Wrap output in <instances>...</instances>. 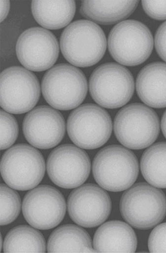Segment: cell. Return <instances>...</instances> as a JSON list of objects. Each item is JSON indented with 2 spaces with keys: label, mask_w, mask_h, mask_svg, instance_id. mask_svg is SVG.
<instances>
[{
  "label": "cell",
  "mask_w": 166,
  "mask_h": 253,
  "mask_svg": "<svg viewBox=\"0 0 166 253\" xmlns=\"http://www.w3.org/2000/svg\"><path fill=\"white\" fill-rule=\"evenodd\" d=\"M61 49L64 58L73 65L93 66L104 56L107 39L95 23L78 20L67 27L61 35Z\"/></svg>",
  "instance_id": "1"
},
{
  "label": "cell",
  "mask_w": 166,
  "mask_h": 253,
  "mask_svg": "<svg viewBox=\"0 0 166 253\" xmlns=\"http://www.w3.org/2000/svg\"><path fill=\"white\" fill-rule=\"evenodd\" d=\"M138 171L136 156L121 146L106 147L96 154L93 161V172L96 182L109 191L128 189L135 182Z\"/></svg>",
  "instance_id": "2"
},
{
  "label": "cell",
  "mask_w": 166,
  "mask_h": 253,
  "mask_svg": "<svg viewBox=\"0 0 166 253\" xmlns=\"http://www.w3.org/2000/svg\"><path fill=\"white\" fill-rule=\"evenodd\" d=\"M117 139L126 148L141 150L151 146L158 137L160 123L153 110L146 106L131 104L120 110L114 121Z\"/></svg>",
  "instance_id": "3"
},
{
  "label": "cell",
  "mask_w": 166,
  "mask_h": 253,
  "mask_svg": "<svg viewBox=\"0 0 166 253\" xmlns=\"http://www.w3.org/2000/svg\"><path fill=\"white\" fill-rule=\"evenodd\" d=\"M121 211L124 219L133 227L151 229L165 217L166 198L158 188L145 183H138L124 193Z\"/></svg>",
  "instance_id": "4"
},
{
  "label": "cell",
  "mask_w": 166,
  "mask_h": 253,
  "mask_svg": "<svg viewBox=\"0 0 166 253\" xmlns=\"http://www.w3.org/2000/svg\"><path fill=\"white\" fill-rule=\"evenodd\" d=\"M42 90L46 102L54 108L71 110L85 99L87 81L79 69L67 64H58L44 75Z\"/></svg>",
  "instance_id": "5"
},
{
  "label": "cell",
  "mask_w": 166,
  "mask_h": 253,
  "mask_svg": "<svg viewBox=\"0 0 166 253\" xmlns=\"http://www.w3.org/2000/svg\"><path fill=\"white\" fill-rule=\"evenodd\" d=\"M154 47L153 37L142 23L126 20L111 31L108 47L112 57L126 66L139 65L149 58Z\"/></svg>",
  "instance_id": "6"
},
{
  "label": "cell",
  "mask_w": 166,
  "mask_h": 253,
  "mask_svg": "<svg viewBox=\"0 0 166 253\" xmlns=\"http://www.w3.org/2000/svg\"><path fill=\"white\" fill-rule=\"evenodd\" d=\"M134 80L126 68L114 63L102 64L92 73L89 90L92 98L101 107H123L134 93Z\"/></svg>",
  "instance_id": "7"
},
{
  "label": "cell",
  "mask_w": 166,
  "mask_h": 253,
  "mask_svg": "<svg viewBox=\"0 0 166 253\" xmlns=\"http://www.w3.org/2000/svg\"><path fill=\"white\" fill-rule=\"evenodd\" d=\"M1 172L4 181L13 189L31 190L42 180L44 160L40 152L32 146L17 145L2 156Z\"/></svg>",
  "instance_id": "8"
},
{
  "label": "cell",
  "mask_w": 166,
  "mask_h": 253,
  "mask_svg": "<svg viewBox=\"0 0 166 253\" xmlns=\"http://www.w3.org/2000/svg\"><path fill=\"white\" fill-rule=\"evenodd\" d=\"M112 119L106 110L94 104H85L69 116L67 130L72 141L80 148L93 150L107 142L112 134Z\"/></svg>",
  "instance_id": "9"
},
{
  "label": "cell",
  "mask_w": 166,
  "mask_h": 253,
  "mask_svg": "<svg viewBox=\"0 0 166 253\" xmlns=\"http://www.w3.org/2000/svg\"><path fill=\"white\" fill-rule=\"evenodd\" d=\"M38 78L20 67H12L1 74V107L6 112L21 114L30 111L39 102Z\"/></svg>",
  "instance_id": "10"
},
{
  "label": "cell",
  "mask_w": 166,
  "mask_h": 253,
  "mask_svg": "<svg viewBox=\"0 0 166 253\" xmlns=\"http://www.w3.org/2000/svg\"><path fill=\"white\" fill-rule=\"evenodd\" d=\"M22 211L26 221L32 227L48 230L62 221L66 204L61 193L55 188L41 186L25 196Z\"/></svg>",
  "instance_id": "11"
},
{
  "label": "cell",
  "mask_w": 166,
  "mask_h": 253,
  "mask_svg": "<svg viewBox=\"0 0 166 253\" xmlns=\"http://www.w3.org/2000/svg\"><path fill=\"white\" fill-rule=\"evenodd\" d=\"M50 179L67 189L81 186L88 178L91 164L89 156L75 146L65 145L54 150L47 160Z\"/></svg>",
  "instance_id": "12"
},
{
  "label": "cell",
  "mask_w": 166,
  "mask_h": 253,
  "mask_svg": "<svg viewBox=\"0 0 166 253\" xmlns=\"http://www.w3.org/2000/svg\"><path fill=\"white\" fill-rule=\"evenodd\" d=\"M59 51L55 36L47 30L33 27L26 30L18 38L17 56L26 68L42 72L52 67L56 62Z\"/></svg>",
  "instance_id": "13"
},
{
  "label": "cell",
  "mask_w": 166,
  "mask_h": 253,
  "mask_svg": "<svg viewBox=\"0 0 166 253\" xmlns=\"http://www.w3.org/2000/svg\"><path fill=\"white\" fill-rule=\"evenodd\" d=\"M112 206L107 193L93 184H87L73 191L68 201L71 218L85 228H94L103 223L109 217Z\"/></svg>",
  "instance_id": "14"
},
{
  "label": "cell",
  "mask_w": 166,
  "mask_h": 253,
  "mask_svg": "<svg viewBox=\"0 0 166 253\" xmlns=\"http://www.w3.org/2000/svg\"><path fill=\"white\" fill-rule=\"evenodd\" d=\"M23 130L31 145L41 149H49L62 140L65 134V122L57 110L41 106L27 115Z\"/></svg>",
  "instance_id": "15"
},
{
  "label": "cell",
  "mask_w": 166,
  "mask_h": 253,
  "mask_svg": "<svg viewBox=\"0 0 166 253\" xmlns=\"http://www.w3.org/2000/svg\"><path fill=\"white\" fill-rule=\"evenodd\" d=\"M137 245L136 234L128 224L110 221L101 225L94 237V248L98 253H134Z\"/></svg>",
  "instance_id": "16"
},
{
  "label": "cell",
  "mask_w": 166,
  "mask_h": 253,
  "mask_svg": "<svg viewBox=\"0 0 166 253\" xmlns=\"http://www.w3.org/2000/svg\"><path fill=\"white\" fill-rule=\"evenodd\" d=\"M140 99L149 107H166V64L155 62L143 68L136 80Z\"/></svg>",
  "instance_id": "17"
},
{
  "label": "cell",
  "mask_w": 166,
  "mask_h": 253,
  "mask_svg": "<svg viewBox=\"0 0 166 253\" xmlns=\"http://www.w3.org/2000/svg\"><path fill=\"white\" fill-rule=\"evenodd\" d=\"M75 1L37 0L32 3V11L39 24L49 30H58L67 26L75 15Z\"/></svg>",
  "instance_id": "18"
},
{
  "label": "cell",
  "mask_w": 166,
  "mask_h": 253,
  "mask_svg": "<svg viewBox=\"0 0 166 253\" xmlns=\"http://www.w3.org/2000/svg\"><path fill=\"white\" fill-rule=\"evenodd\" d=\"M138 1H83L82 15L98 24H115L132 14Z\"/></svg>",
  "instance_id": "19"
},
{
  "label": "cell",
  "mask_w": 166,
  "mask_h": 253,
  "mask_svg": "<svg viewBox=\"0 0 166 253\" xmlns=\"http://www.w3.org/2000/svg\"><path fill=\"white\" fill-rule=\"evenodd\" d=\"M49 253H96L91 238L84 229L75 225H64L55 229L47 245Z\"/></svg>",
  "instance_id": "20"
},
{
  "label": "cell",
  "mask_w": 166,
  "mask_h": 253,
  "mask_svg": "<svg viewBox=\"0 0 166 253\" xmlns=\"http://www.w3.org/2000/svg\"><path fill=\"white\" fill-rule=\"evenodd\" d=\"M141 170L151 185L166 188V142H159L145 151L141 160Z\"/></svg>",
  "instance_id": "21"
},
{
  "label": "cell",
  "mask_w": 166,
  "mask_h": 253,
  "mask_svg": "<svg viewBox=\"0 0 166 253\" xmlns=\"http://www.w3.org/2000/svg\"><path fill=\"white\" fill-rule=\"evenodd\" d=\"M45 251V241L42 234L27 225L13 228L4 239V253H44Z\"/></svg>",
  "instance_id": "22"
},
{
  "label": "cell",
  "mask_w": 166,
  "mask_h": 253,
  "mask_svg": "<svg viewBox=\"0 0 166 253\" xmlns=\"http://www.w3.org/2000/svg\"><path fill=\"white\" fill-rule=\"evenodd\" d=\"M21 200L19 195L8 186L1 185V225L13 222L19 215Z\"/></svg>",
  "instance_id": "23"
},
{
  "label": "cell",
  "mask_w": 166,
  "mask_h": 253,
  "mask_svg": "<svg viewBox=\"0 0 166 253\" xmlns=\"http://www.w3.org/2000/svg\"><path fill=\"white\" fill-rule=\"evenodd\" d=\"M18 126L16 120L10 114L1 112V149L10 148L17 139Z\"/></svg>",
  "instance_id": "24"
},
{
  "label": "cell",
  "mask_w": 166,
  "mask_h": 253,
  "mask_svg": "<svg viewBox=\"0 0 166 253\" xmlns=\"http://www.w3.org/2000/svg\"><path fill=\"white\" fill-rule=\"evenodd\" d=\"M148 247L151 253H166V223L158 225L152 231Z\"/></svg>",
  "instance_id": "25"
},
{
  "label": "cell",
  "mask_w": 166,
  "mask_h": 253,
  "mask_svg": "<svg viewBox=\"0 0 166 253\" xmlns=\"http://www.w3.org/2000/svg\"><path fill=\"white\" fill-rule=\"evenodd\" d=\"M142 6L150 17L157 20H166V1H142Z\"/></svg>",
  "instance_id": "26"
},
{
  "label": "cell",
  "mask_w": 166,
  "mask_h": 253,
  "mask_svg": "<svg viewBox=\"0 0 166 253\" xmlns=\"http://www.w3.org/2000/svg\"><path fill=\"white\" fill-rule=\"evenodd\" d=\"M155 43L157 52L166 62V21L157 31Z\"/></svg>",
  "instance_id": "27"
},
{
  "label": "cell",
  "mask_w": 166,
  "mask_h": 253,
  "mask_svg": "<svg viewBox=\"0 0 166 253\" xmlns=\"http://www.w3.org/2000/svg\"><path fill=\"white\" fill-rule=\"evenodd\" d=\"M10 3L9 1H1V22L5 19L9 10H10Z\"/></svg>",
  "instance_id": "28"
},
{
  "label": "cell",
  "mask_w": 166,
  "mask_h": 253,
  "mask_svg": "<svg viewBox=\"0 0 166 253\" xmlns=\"http://www.w3.org/2000/svg\"><path fill=\"white\" fill-rule=\"evenodd\" d=\"M161 128L165 137L166 138V111L165 112L161 121Z\"/></svg>",
  "instance_id": "29"
}]
</instances>
